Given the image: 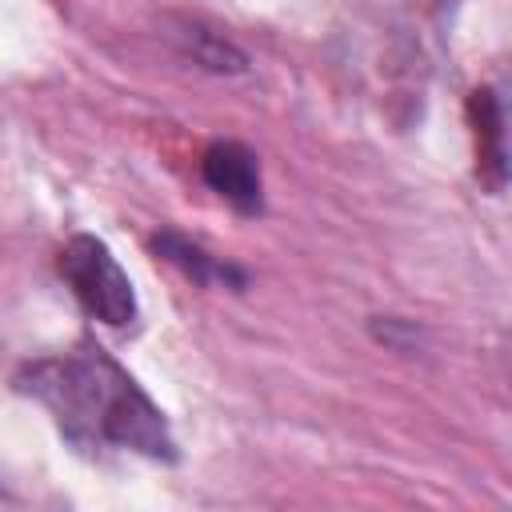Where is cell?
Instances as JSON below:
<instances>
[{"label":"cell","instance_id":"277c9868","mask_svg":"<svg viewBox=\"0 0 512 512\" xmlns=\"http://www.w3.org/2000/svg\"><path fill=\"white\" fill-rule=\"evenodd\" d=\"M200 172H204V184L216 196H224L236 212H248V216L260 212L264 184H260V160L252 148H244L236 140H216V144H208Z\"/></svg>","mask_w":512,"mask_h":512},{"label":"cell","instance_id":"7a4b0ae2","mask_svg":"<svg viewBox=\"0 0 512 512\" xmlns=\"http://www.w3.org/2000/svg\"><path fill=\"white\" fill-rule=\"evenodd\" d=\"M64 284L72 288V296L84 304L88 316H96L100 324L108 328H124L136 320L140 304H136V292H132V280L128 272L116 264V256L108 252L104 240L80 232L72 236L64 248H60V260H56Z\"/></svg>","mask_w":512,"mask_h":512},{"label":"cell","instance_id":"3957f363","mask_svg":"<svg viewBox=\"0 0 512 512\" xmlns=\"http://www.w3.org/2000/svg\"><path fill=\"white\" fill-rule=\"evenodd\" d=\"M468 124L476 140V180L488 192H500L512 176V140H508L504 104L492 88H476L468 96Z\"/></svg>","mask_w":512,"mask_h":512},{"label":"cell","instance_id":"6da1fadb","mask_svg":"<svg viewBox=\"0 0 512 512\" xmlns=\"http://www.w3.org/2000/svg\"><path fill=\"white\" fill-rule=\"evenodd\" d=\"M16 392L44 404L76 448H116L176 460V440L148 392L92 340L16 372Z\"/></svg>","mask_w":512,"mask_h":512},{"label":"cell","instance_id":"5b68a950","mask_svg":"<svg viewBox=\"0 0 512 512\" xmlns=\"http://www.w3.org/2000/svg\"><path fill=\"white\" fill-rule=\"evenodd\" d=\"M152 248H156V256H164L172 268H180L192 284H204V288H208V284H224V288H236V292L248 284L244 268H236V264L212 256L208 248L192 244L188 236H180V232H172V228L156 232V236H152Z\"/></svg>","mask_w":512,"mask_h":512}]
</instances>
